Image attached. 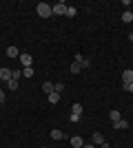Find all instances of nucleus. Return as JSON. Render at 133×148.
Wrapping results in <instances>:
<instances>
[{
	"mask_svg": "<svg viewBox=\"0 0 133 148\" xmlns=\"http://www.w3.org/2000/svg\"><path fill=\"white\" fill-rule=\"evenodd\" d=\"M36 11H38L40 18H49V16H53V9H51L47 2H38V5H36Z\"/></svg>",
	"mask_w": 133,
	"mask_h": 148,
	"instance_id": "f257e3e1",
	"label": "nucleus"
},
{
	"mask_svg": "<svg viewBox=\"0 0 133 148\" xmlns=\"http://www.w3.org/2000/svg\"><path fill=\"white\" fill-rule=\"evenodd\" d=\"M51 9H53L56 16H67V5L64 2H56V5H51Z\"/></svg>",
	"mask_w": 133,
	"mask_h": 148,
	"instance_id": "f03ea898",
	"label": "nucleus"
},
{
	"mask_svg": "<svg viewBox=\"0 0 133 148\" xmlns=\"http://www.w3.org/2000/svg\"><path fill=\"white\" fill-rule=\"evenodd\" d=\"M18 60H20V64H22L25 69H27V66H31V62H33L29 53H20V58H18Z\"/></svg>",
	"mask_w": 133,
	"mask_h": 148,
	"instance_id": "7ed1b4c3",
	"label": "nucleus"
},
{
	"mask_svg": "<svg viewBox=\"0 0 133 148\" xmlns=\"http://www.w3.org/2000/svg\"><path fill=\"white\" fill-rule=\"evenodd\" d=\"M71 146H73V148H82L84 146V139L80 135H73V137H71Z\"/></svg>",
	"mask_w": 133,
	"mask_h": 148,
	"instance_id": "20e7f679",
	"label": "nucleus"
},
{
	"mask_svg": "<svg viewBox=\"0 0 133 148\" xmlns=\"http://www.w3.org/2000/svg\"><path fill=\"white\" fill-rule=\"evenodd\" d=\"M131 82H133V71L127 69V71L122 73V84H131Z\"/></svg>",
	"mask_w": 133,
	"mask_h": 148,
	"instance_id": "39448f33",
	"label": "nucleus"
},
{
	"mask_svg": "<svg viewBox=\"0 0 133 148\" xmlns=\"http://www.w3.org/2000/svg\"><path fill=\"white\" fill-rule=\"evenodd\" d=\"M113 128H115V130H124V128H129V122L120 117L118 122H113Z\"/></svg>",
	"mask_w": 133,
	"mask_h": 148,
	"instance_id": "423d86ee",
	"label": "nucleus"
},
{
	"mask_svg": "<svg viewBox=\"0 0 133 148\" xmlns=\"http://www.w3.org/2000/svg\"><path fill=\"white\" fill-rule=\"evenodd\" d=\"M0 80H5V82L11 80V69H7V66L0 69Z\"/></svg>",
	"mask_w": 133,
	"mask_h": 148,
	"instance_id": "0eeeda50",
	"label": "nucleus"
},
{
	"mask_svg": "<svg viewBox=\"0 0 133 148\" xmlns=\"http://www.w3.org/2000/svg\"><path fill=\"white\" fill-rule=\"evenodd\" d=\"M102 142H104V137H102V133H93V135H91V144H93V146H100Z\"/></svg>",
	"mask_w": 133,
	"mask_h": 148,
	"instance_id": "6e6552de",
	"label": "nucleus"
},
{
	"mask_svg": "<svg viewBox=\"0 0 133 148\" xmlns=\"http://www.w3.org/2000/svg\"><path fill=\"white\" fill-rule=\"evenodd\" d=\"M76 62H80V66H82V69H89V66H91V60H87V58H82V56H80V53H78V56H76Z\"/></svg>",
	"mask_w": 133,
	"mask_h": 148,
	"instance_id": "1a4fd4ad",
	"label": "nucleus"
},
{
	"mask_svg": "<svg viewBox=\"0 0 133 148\" xmlns=\"http://www.w3.org/2000/svg\"><path fill=\"white\" fill-rule=\"evenodd\" d=\"M62 137H64V133H62V130H58V128H53V130H51V139H56V142H60Z\"/></svg>",
	"mask_w": 133,
	"mask_h": 148,
	"instance_id": "9d476101",
	"label": "nucleus"
},
{
	"mask_svg": "<svg viewBox=\"0 0 133 148\" xmlns=\"http://www.w3.org/2000/svg\"><path fill=\"white\" fill-rule=\"evenodd\" d=\"M47 97H49V104H58V102H60V93H49V95H47Z\"/></svg>",
	"mask_w": 133,
	"mask_h": 148,
	"instance_id": "9b49d317",
	"label": "nucleus"
},
{
	"mask_svg": "<svg viewBox=\"0 0 133 148\" xmlns=\"http://www.w3.org/2000/svg\"><path fill=\"white\" fill-rule=\"evenodd\" d=\"M7 56H9V58H13V60H16V58H20V51L16 49V47H9V49H7Z\"/></svg>",
	"mask_w": 133,
	"mask_h": 148,
	"instance_id": "f8f14e48",
	"label": "nucleus"
},
{
	"mask_svg": "<svg viewBox=\"0 0 133 148\" xmlns=\"http://www.w3.org/2000/svg\"><path fill=\"white\" fill-rule=\"evenodd\" d=\"M42 91L47 93V95H49V93H53V91H56V84H51V82H44V84H42Z\"/></svg>",
	"mask_w": 133,
	"mask_h": 148,
	"instance_id": "ddd939ff",
	"label": "nucleus"
},
{
	"mask_svg": "<svg viewBox=\"0 0 133 148\" xmlns=\"http://www.w3.org/2000/svg\"><path fill=\"white\" fill-rule=\"evenodd\" d=\"M122 22H124V25L133 22V13H131V11H124V13H122Z\"/></svg>",
	"mask_w": 133,
	"mask_h": 148,
	"instance_id": "4468645a",
	"label": "nucleus"
},
{
	"mask_svg": "<svg viewBox=\"0 0 133 148\" xmlns=\"http://www.w3.org/2000/svg\"><path fill=\"white\" fill-rule=\"evenodd\" d=\"M69 71H71L73 75H76V73H80V71H82V66H80V62H73V64L69 66Z\"/></svg>",
	"mask_w": 133,
	"mask_h": 148,
	"instance_id": "2eb2a0df",
	"label": "nucleus"
},
{
	"mask_svg": "<svg viewBox=\"0 0 133 148\" xmlns=\"http://www.w3.org/2000/svg\"><path fill=\"white\" fill-rule=\"evenodd\" d=\"M71 113H73V115H82V104H78V102H76V104L71 106Z\"/></svg>",
	"mask_w": 133,
	"mask_h": 148,
	"instance_id": "dca6fc26",
	"label": "nucleus"
},
{
	"mask_svg": "<svg viewBox=\"0 0 133 148\" xmlns=\"http://www.w3.org/2000/svg\"><path fill=\"white\" fill-rule=\"evenodd\" d=\"M67 16H69V18H76V16H78V9H76V7H67Z\"/></svg>",
	"mask_w": 133,
	"mask_h": 148,
	"instance_id": "f3484780",
	"label": "nucleus"
},
{
	"mask_svg": "<svg viewBox=\"0 0 133 148\" xmlns=\"http://www.w3.org/2000/svg\"><path fill=\"white\" fill-rule=\"evenodd\" d=\"M109 117H111V122H118L120 119V111H109Z\"/></svg>",
	"mask_w": 133,
	"mask_h": 148,
	"instance_id": "a211bd4d",
	"label": "nucleus"
},
{
	"mask_svg": "<svg viewBox=\"0 0 133 148\" xmlns=\"http://www.w3.org/2000/svg\"><path fill=\"white\" fill-rule=\"evenodd\" d=\"M22 75H25V77H29V80H31V77H33V69H31V66L22 69Z\"/></svg>",
	"mask_w": 133,
	"mask_h": 148,
	"instance_id": "6ab92c4d",
	"label": "nucleus"
},
{
	"mask_svg": "<svg viewBox=\"0 0 133 148\" xmlns=\"http://www.w3.org/2000/svg\"><path fill=\"white\" fill-rule=\"evenodd\" d=\"M7 84H9V88H11V91H16V88H18V80H9Z\"/></svg>",
	"mask_w": 133,
	"mask_h": 148,
	"instance_id": "aec40b11",
	"label": "nucleus"
},
{
	"mask_svg": "<svg viewBox=\"0 0 133 148\" xmlns=\"http://www.w3.org/2000/svg\"><path fill=\"white\" fill-rule=\"evenodd\" d=\"M20 75H22V71H11V80H18Z\"/></svg>",
	"mask_w": 133,
	"mask_h": 148,
	"instance_id": "412c9836",
	"label": "nucleus"
},
{
	"mask_svg": "<svg viewBox=\"0 0 133 148\" xmlns=\"http://www.w3.org/2000/svg\"><path fill=\"white\" fill-rule=\"evenodd\" d=\"M122 88H124V91H129V93H133V82H131V84H122Z\"/></svg>",
	"mask_w": 133,
	"mask_h": 148,
	"instance_id": "4be33fe9",
	"label": "nucleus"
},
{
	"mask_svg": "<svg viewBox=\"0 0 133 148\" xmlns=\"http://www.w3.org/2000/svg\"><path fill=\"white\" fill-rule=\"evenodd\" d=\"M80 117H82V115H73V113H71V122H73V124L80 122Z\"/></svg>",
	"mask_w": 133,
	"mask_h": 148,
	"instance_id": "5701e85b",
	"label": "nucleus"
},
{
	"mask_svg": "<svg viewBox=\"0 0 133 148\" xmlns=\"http://www.w3.org/2000/svg\"><path fill=\"white\" fill-rule=\"evenodd\" d=\"M5 102V91H0V104Z\"/></svg>",
	"mask_w": 133,
	"mask_h": 148,
	"instance_id": "b1692460",
	"label": "nucleus"
},
{
	"mask_svg": "<svg viewBox=\"0 0 133 148\" xmlns=\"http://www.w3.org/2000/svg\"><path fill=\"white\" fill-rule=\"evenodd\" d=\"M100 148H111V146H109L107 142H102V144H100Z\"/></svg>",
	"mask_w": 133,
	"mask_h": 148,
	"instance_id": "393cba45",
	"label": "nucleus"
},
{
	"mask_svg": "<svg viewBox=\"0 0 133 148\" xmlns=\"http://www.w3.org/2000/svg\"><path fill=\"white\" fill-rule=\"evenodd\" d=\"M82 148H95V146H93V144H84Z\"/></svg>",
	"mask_w": 133,
	"mask_h": 148,
	"instance_id": "a878e982",
	"label": "nucleus"
},
{
	"mask_svg": "<svg viewBox=\"0 0 133 148\" xmlns=\"http://www.w3.org/2000/svg\"><path fill=\"white\" fill-rule=\"evenodd\" d=\"M129 40H131V42H133V33H129Z\"/></svg>",
	"mask_w": 133,
	"mask_h": 148,
	"instance_id": "bb28decb",
	"label": "nucleus"
},
{
	"mask_svg": "<svg viewBox=\"0 0 133 148\" xmlns=\"http://www.w3.org/2000/svg\"><path fill=\"white\" fill-rule=\"evenodd\" d=\"M40 148H47V146H40Z\"/></svg>",
	"mask_w": 133,
	"mask_h": 148,
	"instance_id": "cd10ccee",
	"label": "nucleus"
}]
</instances>
